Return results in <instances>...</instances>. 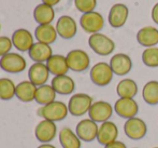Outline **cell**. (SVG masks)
Returning a JSON list of instances; mask_svg holds the SVG:
<instances>
[{
  "label": "cell",
  "mask_w": 158,
  "mask_h": 148,
  "mask_svg": "<svg viewBox=\"0 0 158 148\" xmlns=\"http://www.w3.org/2000/svg\"><path fill=\"white\" fill-rule=\"evenodd\" d=\"M110 66L114 75L125 76L132 69V61L125 53H117L111 57Z\"/></svg>",
  "instance_id": "cell-17"
},
{
  "label": "cell",
  "mask_w": 158,
  "mask_h": 148,
  "mask_svg": "<svg viewBox=\"0 0 158 148\" xmlns=\"http://www.w3.org/2000/svg\"><path fill=\"white\" fill-rule=\"evenodd\" d=\"M59 1H60V0H42V3H45V4H48V6L53 7V6L58 4Z\"/></svg>",
  "instance_id": "cell-36"
},
{
  "label": "cell",
  "mask_w": 158,
  "mask_h": 148,
  "mask_svg": "<svg viewBox=\"0 0 158 148\" xmlns=\"http://www.w3.org/2000/svg\"><path fill=\"white\" fill-rule=\"evenodd\" d=\"M117 137H118V128L114 122L109 120L103 123H100L97 135V141L99 144L106 146L117 141Z\"/></svg>",
  "instance_id": "cell-13"
},
{
  "label": "cell",
  "mask_w": 158,
  "mask_h": 148,
  "mask_svg": "<svg viewBox=\"0 0 158 148\" xmlns=\"http://www.w3.org/2000/svg\"><path fill=\"white\" fill-rule=\"evenodd\" d=\"M104 148H127V146L125 145V143L121 142V141H115V142L104 146Z\"/></svg>",
  "instance_id": "cell-34"
},
{
  "label": "cell",
  "mask_w": 158,
  "mask_h": 148,
  "mask_svg": "<svg viewBox=\"0 0 158 148\" xmlns=\"http://www.w3.org/2000/svg\"><path fill=\"white\" fill-rule=\"evenodd\" d=\"M88 46L96 54L100 56H108L115 50V42L110 37L101 33L90 35L88 38Z\"/></svg>",
  "instance_id": "cell-2"
},
{
  "label": "cell",
  "mask_w": 158,
  "mask_h": 148,
  "mask_svg": "<svg viewBox=\"0 0 158 148\" xmlns=\"http://www.w3.org/2000/svg\"><path fill=\"white\" fill-rule=\"evenodd\" d=\"M56 94L57 93L51 84H43V86L37 88L35 101L39 105L44 106V105H48L50 103L54 102L55 98H56Z\"/></svg>",
  "instance_id": "cell-28"
},
{
  "label": "cell",
  "mask_w": 158,
  "mask_h": 148,
  "mask_svg": "<svg viewBox=\"0 0 158 148\" xmlns=\"http://www.w3.org/2000/svg\"><path fill=\"white\" fill-rule=\"evenodd\" d=\"M51 86L53 87L57 94H60V95H69L73 93L75 90L74 80L68 75L55 76L52 79Z\"/></svg>",
  "instance_id": "cell-19"
},
{
  "label": "cell",
  "mask_w": 158,
  "mask_h": 148,
  "mask_svg": "<svg viewBox=\"0 0 158 148\" xmlns=\"http://www.w3.org/2000/svg\"><path fill=\"white\" fill-rule=\"evenodd\" d=\"M69 114L68 105L60 101H54L48 105L41 106L38 109V115L45 120H50L53 122L63 121L67 118Z\"/></svg>",
  "instance_id": "cell-1"
},
{
  "label": "cell",
  "mask_w": 158,
  "mask_h": 148,
  "mask_svg": "<svg viewBox=\"0 0 158 148\" xmlns=\"http://www.w3.org/2000/svg\"><path fill=\"white\" fill-rule=\"evenodd\" d=\"M28 54L35 63H46L53 55V50L50 44L35 42L30 50L28 51Z\"/></svg>",
  "instance_id": "cell-21"
},
{
  "label": "cell",
  "mask_w": 158,
  "mask_h": 148,
  "mask_svg": "<svg viewBox=\"0 0 158 148\" xmlns=\"http://www.w3.org/2000/svg\"><path fill=\"white\" fill-rule=\"evenodd\" d=\"M12 47L13 43L10 38L6 37V36H0V57L10 53Z\"/></svg>",
  "instance_id": "cell-33"
},
{
  "label": "cell",
  "mask_w": 158,
  "mask_h": 148,
  "mask_svg": "<svg viewBox=\"0 0 158 148\" xmlns=\"http://www.w3.org/2000/svg\"><path fill=\"white\" fill-rule=\"evenodd\" d=\"M0 29H1V25H0Z\"/></svg>",
  "instance_id": "cell-38"
},
{
  "label": "cell",
  "mask_w": 158,
  "mask_h": 148,
  "mask_svg": "<svg viewBox=\"0 0 158 148\" xmlns=\"http://www.w3.org/2000/svg\"><path fill=\"white\" fill-rule=\"evenodd\" d=\"M124 132L126 136L132 141H140L145 137L148 133V125L141 118L133 117L126 120L124 124Z\"/></svg>",
  "instance_id": "cell-7"
},
{
  "label": "cell",
  "mask_w": 158,
  "mask_h": 148,
  "mask_svg": "<svg viewBox=\"0 0 158 148\" xmlns=\"http://www.w3.org/2000/svg\"><path fill=\"white\" fill-rule=\"evenodd\" d=\"M142 62L145 66L155 68L158 67V48L152 47V48H146L142 52Z\"/></svg>",
  "instance_id": "cell-31"
},
{
  "label": "cell",
  "mask_w": 158,
  "mask_h": 148,
  "mask_svg": "<svg viewBox=\"0 0 158 148\" xmlns=\"http://www.w3.org/2000/svg\"><path fill=\"white\" fill-rule=\"evenodd\" d=\"M56 31L59 37H61L63 39H72L77 33V22L69 15H63L59 17L56 23Z\"/></svg>",
  "instance_id": "cell-15"
},
{
  "label": "cell",
  "mask_w": 158,
  "mask_h": 148,
  "mask_svg": "<svg viewBox=\"0 0 158 148\" xmlns=\"http://www.w3.org/2000/svg\"><path fill=\"white\" fill-rule=\"evenodd\" d=\"M59 143L63 148H81L82 141L70 128H63L58 134Z\"/></svg>",
  "instance_id": "cell-26"
},
{
  "label": "cell",
  "mask_w": 158,
  "mask_h": 148,
  "mask_svg": "<svg viewBox=\"0 0 158 148\" xmlns=\"http://www.w3.org/2000/svg\"><path fill=\"white\" fill-rule=\"evenodd\" d=\"M33 19L39 25L51 24L55 19V11L53 7L45 3H40L33 10Z\"/></svg>",
  "instance_id": "cell-25"
},
{
  "label": "cell",
  "mask_w": 158,
  "mask_h": 148,
  "mask_svg": "<svg viewBox=\"0 0 158 148\" xmlns=\"http://www.w3.org/2000/svg\"><path fill=\"white\" fill-rule=\"evenodd\" d=\"M46 66H48L50 74L55 76H63L67 75L69 71V66L67 63L66 56L61 54H53L50 57V60L46 62Z\"/></svg>",
  "instance_id": "cell-23"
},
{
  "label": "cell",
  "mask_w": 158,
  "mask_h": 148,
  "mask_svg": "<svg viewBox=\"0 0 158 148\" xmlns=\"http://www.w3.org/2000/svg\"><path fill=\"white\" fill-rule=\"evenodd\" d=\"M80 25L84 31L93 35L99 33L104 27V19L99 12L96 11L84 13L80 19Z\"/></svg>",
  "instance_id": "cell-9"
},
{
  "label": "cell",
  "mask_w": 158,
  "mask_h": 148,
  "mask_svg": "<svg viewBox=\"0 0 158 148\" xmlns=\"http://www.w3.org/2000/svg\"><path fill=\"white\" fill-rule=\"evenodd\" d=\"M38 148H56L54 146V145L50 144V143H48V144H41Z\"/></svg>",
  "instance_id": "cell-37"
},
{
  "label": "cell",
  "mask_w": 158,
  "mask_h": 148,
  "mask_svg": "<svg viewBox=\"0 0 158 148\" xmlns=\"http://www.w3.org/2000/svg\"><path fill=\"white\" fill-rule=\"evenodd\" d=\"M27 66L26 60L19 53H8L0 57V67L2 70L10 74H19L24 71Z\"/></svg>",
  "instance_id": "cell-6"
},
{
  "label": "cell",
  "mask_w": 158,
  "mask_h": 148,
  "mask_svg": "<svg viewBox=\"0 0 158 148\" xmlns=\"http://www.w3.org/2000/svg\"><path fill=\"white\" fill-rule=\"evenodd\" d=\"M15 83L9 78H0V100L10 101L15 96Z\"/></svg>",
  "instance_id": "cell-30"
},
{
  "label": "cell",
  "mask_w": 158,
  "mask_h": 148,
  "mask_svg": "<svg viewBox=\"0 0 158 148\" xmlns=\"http://www.w3.org/2000/svg\"><path fill=\"white\" fill-rule=\"evenodd\" d=\"M142 97L144 102L151 106L158 104V81L151 80L144 84L142 89Z\"/></svg>",
  "instance_id": "cell-29"
},
{
  "label": "cell",
  "mask_w": 158,
  "mask_h": 148,
  "mask_svg": "<svg viewBox=\"0 0 158 148\" xmlns=\"http://www.w3.org/2000/svg\"><path fill=\"white\" fill-rule=\"evenodd\" d=\"M153 148H158V147H153Z\"/></svg>",
  "instance_id": "cell-39"
},
{
  "label": "cell",
  "mask_w": 158,
  "mask_h": 148,
  "mask_svg": "<svg viewBox=\"0 0 158 148\" xmlns=\"http://www.w3.org/2000/svg\"><path fill=\"white\" fill-rule=\"evenodd\" d=\"M137 41L140 46L152 48L158 44V29L153 26H144L137 33Z\"/></svg>",
  "instance_id": "cell-20"
},
{
  "label": "cell",
  "mask_w": 158,
  "mask_h": 148,
  "mask_svg": "<svg viewBox=\"0 0 158 148\" xmlns=\"http://www.w3.org/2000/svg\"><path fill=\"white\" fill-rule=\"evenodd\" d=\"M152 20L158 25V2L152 9Z\"/></svg>",
  "instance_id": "cell-35"
},
{
  "label": "cell",
  "mask_w": 158,
  "mask_h": 148,
  "mask_svg": "<svg viewBox=\"0 0 158 148\" xmlns=\"http://www.w3.org/2000/svg\"><path fill=\"white\" fill-rule=\"evenodd\" d=\"M12 43L15 49L21 52H28L33 46V36L29 30L25 28H19L12 35Z\"/></svg>",
  "instance_id": "cell-16"
},
{
  "label": "cell",
  "mask_w": 158,
  "mask_h": 148,
  "mask_svg": "<svg viewBox=\"0 0 158 148\" xmlns=\"http://www.w3.org/2000/svg\"><path fill=\"white\" fill-rule=\"evenodd\" d=\"M114 111L121 118L128 120V119L137 117L139 113V105L135 101V98L119 97L114 104Z\"/></svg>",
  "instance_id": "cell-12"
},
{
  "label": "cell",
  "mask_w": 158,
  "mask_h": 148,
  "mask_svg": "<svg viewBox=\"0 0 158 148\" xmlns=\"http://www.w3.org/2000/svg\"><path fill=\"white\" fill-rule=\"evenodd\" d=\"M35 138L42 144L51 143L57 135V127L56 123L50 120H41L35 129Z\"/></svg>",
  "instance_id": "cell-11"
},
{
  "label": "cell",
  "mask_w": 158,
  "mask_h": 148,
  "mask_svg": "<svg viewBox=\"0 0 158 148\" xmlns=\"http://www.w3.org/2000/svg\"><path fill=\"white\" fill-rule=\"evenodd\" d=\"M69 69L75 73H82L88 69L90 65L89 55L81 49L71 50L66 56Z\"/></svg>",
  "instance_id": "cell-5"
},
{
  "label": "cell",
  "mask_w": 158,
  "mask_h": 148,
  "mask_svg": "<svg viewBox=\"0 0 158 148\" xmlns=\"http://www.w3.org/2000/svg\"><path fill=\"white\" fill-rule=\"evenodd\" d=\"M98 130H99L98 123L92 120L90 118H87L83 119L77 123V128H75V133L81 141L89 143L97 140Z\"/></svg>",
  "instance_id": "cell-10"
},
{
  "label": "cell",
  "mask_w": 158,
  "mask_h": 148,
  "mask_svg": "<svg viewBox=\"0 0 158 148\" xmlns=\"http://www.w3.org/2000/svg\"><path fill=\"white\" fill-rule=\"evenodd\" d=\"M56 27L52 24H45V25H38L35 29V37L38 40V42H42L45 44H52L57 39Z\"/></svg>",
  "instance_id": "cell-22"
},
{
  "label": "cell",
  "mask_w": 158,
  "mask_h": 148,
  "mask_svg": "<svg viewBox=\"0 0 158 148\" xmlns=\"http://www.w3.org/2000/svg\"><path fill=\"white\" fill-rule=\"evenodd\" d=\"M50 77V70L44 63H35L30 66L28 70L29 81L32 82L35 87H41L46 84Z\"/></svg>",
  "instance_id": "cell-18"
},
{
  "label": "cell",
  "mask_w": 158,
  "mask_h": 148,
  "mask_svg": "<svg viewBox=\"0 0 158 148\" xmlns=\"http://www.w3.org/2000/svg\"><path fill=\"white\" fill-rule=\"evenodd\" d=\"M135 148H138V147H135Z\"/></svg>",
  "instance_id": "cell-40"
},
{
  "label": "cell",
  "mask_w": 158,
  "mask_h": 148,
  "mask_svg": "<svg viewBox=\"0 0 158 148\" xmlns=\"http://www.w3.org/2000/svg\"><path fill=\"white\" fill-rule=\"evenodd\" d=\"M114 107L110 103L106 101H97L94 102L88 111V116L92 120H94L97 123H103L106 121H109L112 117Z\"/></svg>",
  "instance_id": "cell-8"
},
{
  "label": "cell",
  "mask_w": 158,
  "mask_h": 148,
  "mask_svg": "<svg viewBox=\"0 0 158 148\" xmlns=\"http://www.w3.org/2000/svg\"><path fill=\"white\" fill-rule=\"evenodd\" d=\"M116 93L121 98H133L138 93V84L130 78L123 79L117 83Z\"/></svg>",
  "instance_id": "cell-27"
},
{
  "label": "cell",
  "mask_w": 158,
  "mask_h": 148,
  "mask_svg": "<svg viewBox=\"0 0 158 148\" xmlns=\"http://www.w3.org/2000/svg\"><path fill=\"white\" fill-rule=\"evenodd\" d=\"M93 97L86 93H77L70 97L68 103L69 114L74 117H81L88 114L93 105Z\"/></svg>",
  "instance_id": "cell-3"
},
{
  "label": "cell",
  "mask_w": 158,
  "mask_h": 148,
  "mask_svg": "<svg viewBox=\"0 0 158 148\" xmlns=\"http://www.w3.org/2000/svg\"><path fill=\"white\" fill-rule=\"evenodd\" d=\"M37 88L32 82L29 80H25V81L19 82L16 84V89H15V96L19 98L21 102L23 103H30L35 101V92Z\"/></svg>",
  "instance_id": "cell-24"
},
{
  "label": "cell",
  "mask_w": 158,
  "mask_h": 148,
  "mask_svg": "<svg viewBox=\"0 0 158 148\" xmlns=\"http://www.w3.org/2000/svg\"><path fill=\"white\" fill-rule=\"evenodd\" d=\"M113 70L110 64L106 62H99L92 67L89 73L90 80L98 87H106L111 83L113 79Z\"/></svg>",
  "instance_id": "cell-4"
},
{
  "label": "cell",
  "mask_w": 158,
  "mask_h": 148,
  "mask_svg": "<svg viewBox=\"0 0 158 148\" xmlns=\"http://www.w3.org/2000/svg\"><path fill=\"white\" fill-rule=\"evenodd\" d=\"M129 15V9L124 3H116L110 9L108 15L109 24L113 28H121L126 24Z\"/></svg>",
  "instance_id": "cell-14"
},
{
  "label": "cell",
  "mask_w": 158,
  "mask_h": 148,
  "mask_svg": "<svg viewBox=\"0 0 158 148\" xmlns=\"http://www.w3.org/2000/svg\"><path fill=\"white\" fill-rule=\"evenodd\" d=\"M74 6L77 11L84 14L95 11L97 7V0H74Z\"/></svg>",
  "instance_id": "cell-32"
}]
</instances>
